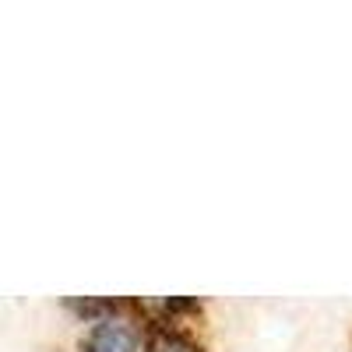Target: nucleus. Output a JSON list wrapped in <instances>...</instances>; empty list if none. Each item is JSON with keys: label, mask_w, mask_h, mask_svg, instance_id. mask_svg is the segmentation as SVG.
I'll return each mask as SVG.
<instances>
[{"label": "nucleus", "mask_w": 352, "mask_h": 352, "mask_svg": "<svg viewBox=\"0 0 352 352\" xmlns=\"http://www.w3.org/2000/svg\"><path fill=\"white\" fill-rule=\"evenodd\" d=\"M152 352H201V345L194 342V338H187V335H180V331H155V338H152Z\"/></svg>", "instance_id": "f03ea898"}, {"label": "nucleus", "mask_w": 352, "mask_h": 352, "mask_svg": "<svg viewBox=\"0 0 352 352\" xmlns=\"http://www.w3.org/2000/svg\"><path fill=\"white\" fill-rule=\"evenodd\" d=\"M81 352H134V331L124 320H99L81 338Z\"/></svg>", "instance_id": "f257e3e1"}]
</instances>
